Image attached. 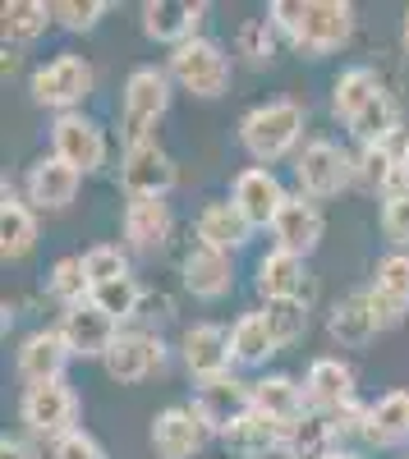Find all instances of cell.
Listing matches in <instances>:
<instances>
[{"label":"cell","instance_id":"cell-28","mask_svg":"<svg viewBox=\"0 0 409 459\" xmlns=\"http://www.w3.org/2000/svg\"><path fill=\"white\" fill-rule=\"evenodd\" d=\"M32 248H37V212L5 184V194H0V257L23 262Z\"/></svg>","mask_w":409,"mask_h":459},{"label":"cell","instance_id":"cell-5","mask_svg":"<svg viewBox=\"0 0 409 459\" xmlns=\"http://www.w3.org/2000/svg\"><path fill=\"white\" fill-rule=\"evenodd\" d=\"M170 83H179L184 92H194L203 101H216L226 97L231 88V56L221 51V42H212V37H194V42H184L170 51Z\"/></svg>","mask_w":409,"mask_h":459},{"label":"cell","instance_id":"cell-41","mask_svg":"<svg viewBox=\"0 0 409 459\" xmlns=\"http://www.w3.org/2000/svg\"><path fill=\"white\" fill-rule=\"evenodd\" d=\"M51 459H110V455H106V446L88 428H74L69 437H60L51 446Z\"/></svg>","mask_w":409,"mask_h":459},{"label":"cell","instance_id":"cell-26","mask_svg":"<svg viewBox=\"0 0 409 459\" xmlns=\"http://www.w3.org/2000/svg\"><path fill=\"white\" fill-rule=\"evenodd\" d=\"M248 239H253V221L231 198H216L198 212V244H212L221 253H239Z\"/></svg>","mask_w":409,"mask_h":459},{"label":"cell","instance_id":"cell-23","mask_svg":"<svg viewBox=\"0 0 409 459\" xmlns=\"http://www.w3.org/2000/svg\"><path fill=\"white\" fill-rule=\"evenodd\" d=\"M69 359H74V354H69L60 326L32 331V335L19 344V377L28 381V386H37V381H65Z\"/></svg>","mask_w":409,"mask_h":459},{"label":"cell","instance_id":"cell-30","mask_svg":"<svg viewBox=\"0 0 409 459\" xmlns=\"http://www.w3.org/2000/svg\"><path fill=\"white\" fill-rule=\"evenodd\" d=\"M257 294L272 299H309V266L304 257H294L285 248H272L257 262Z\"/></svg>","mask_w":409,"mask_h":459},{"label":"cell","instance_id":"cell-9","mask_svg":"<svg viewBox=\"0 0 409 459\" xmlns=\"http://www.w3.org/2000/svg\"><path fill=\"white\" fill-rule=\"evenodd\" d=\"M51 157L69 161L79 175H92L106 166V134L97 120H88L83 110H74V115H56V125H51Z\"/></svg>","mask_w":409,"mask_h":459},{"label":"cell","instance_id":"cell-14","mask_svg":"<svg viewBox=\"0 0 409 459\" xmlns=\"http://www.w3.org/2000/svg\"><path fill=\"white\" fill-rule=\"evenodd\" d=\"M179 359L189 368L194 381H216L226 377L235 354H231V331H221L216 322H198L179 335Z\"/></svg>","mask_w":409,"mask_h":459},{"label":"cell","instance_id":"cell-4","mask_svg":"<svg viewBox=\"0 0 409 459\" xmlns=\"http://www.w3.org/2000/svg\"><path fill=\"white\" fill-rule=\"evenodd\" d=\"M92 88H97V69L83 56H74V51H60L42 69H32V79H28L32 101L56 110V115H74V110L88 101Z\"/></svg>","mask_w":409,"mask_h":459},{"label":"cell","instance_id":"cell-47","mask_svg":"<svg viewBox=\"0 0 409 459\" xmlns=\"http://www.w3.org/2000/svg\"><path fill=\"white\" fill-rule=\"evenodd\" d=\"M276 459H290V455H276Z\"/></svg>","mask_w":409,"mask_h":459},{"label":"cell","instance_id":"cell-1","mask_svg":"<svg viewBox=\"0 0 409 459\" xmlns=\"http://www.w3.org/2000/svg\"><path fill=\"white\" fill-rule=\"evenodd\" d=\"M267 14L290 37V47L304 51V56L341 51L354 32V5L350 0H276Z\"/></svg>","mask_w":409,"mask_h":459},{"label":"cell","instance_id":"cell-18","mask_svg":"<svg viewBox=\"0 0 409 459\" xmlns=\"http://www.w3.org/2000/svg\"><path fill=\"white\" fill-rule=\"evenodd\" d=\"M285 188H281V179L267 170V166H248V170H239L235 175V188H231V203L253 221V230H267L276 216H281V207H285Z\"/></svg>","mask_w":409,"mask_h":459},{"label":"cell","instance_id":"cell-35","mask_svg":"<svg viewBox=\"0 0 409 459\" xmlns=\"http://www.w3.org/2000/svg\"><path fill=\"white\" fill-rule=\"evenodd\" d=\"M47 294L60 303V308H79V303L92 299L88 272H83V257H60L47 276Z\"/></svg>","mask_w":409,"mask_h":459},{"label":"cell","instance_id":"cell-6","mask_svg":"<svg viewBox=\"0 0 409 459\" xmlns=\"http://www.w3.org/2000/svg\"><path fill=\"white\" fill-rule=\"evenodd\" d=\"M19 418L32 437H47L51 446L79 428V395L69 381H37L19 395Z\"/></svg>","mask_w":409,"mask_h":459},{"label":"cell","instance_id":"cell-24","mask_svg":"<svg viewBox=\"0 0 409 459\" xmlns=\"http://www.w3.org/2000/svg\"><path fill=\"white\" fill-rule=\"evenodd\" d=\"M170 230H175V216H170L166 198H129V207H125V239L138 253H161L170 244Z\"/></svg>","mask_w":409,"mask_h":459},{"label":"cell","instance_id":"cell-21","mask_svg":"<svg viewBox=\"0 0 409 459\" xmlns=\"http://www.w3.org/2000/svg\"><path fill=\"white\" fill-rule=\"evenodd\" d=\"M221 446H226L235 459H276V455H285V423L248 409L239 423H231L226 432H221Z\"/></svg>","mask_w":409,"mask_h":459},{"label":"cell","instance_id":"cell-43","mask_svg":"<svg viewBox=\"0 0 409 459\" xmlns=\"http://www.w3.org/2000/svg\"><path fill=\"white\" fill-rule=\"evenodd\" d=\"M0 459H37V450L23 437H5V441H0Z\"/></svg>","mask_w":409,"mask_h":459},{"label":"cell","instance_id":"cell-15","mask_svg":"<svg viewBox=\"0 0 409 459\" xmlns=\"http://www.w3.org/2000/svg\"><path fill=\"white\" fill-rule=\"evenodd\" d=\"M179 276H184V290L194 299L216 303L235 290V262H231V253H221L212 244H194L179 262Z\"/></svg>","mask_w":409,"mask_h":459},{"label":"cell","instance_id":"cell-19","mask_svg":"<svg viewBox=\"0 0 409 459\" xmlns=\"http://www.w3.org/2000/svg\"><path fill=\"white\" fill-rule=\"evenodd\" d=\"M368 303H373L382 331H391L409 317V253H391L378 262L373 285H368Z\"/></svg>","mask_w":409,"mask_h":459},{"label":"cell","instance_id":"cell-40","mask_svg":"<svg viewBox=\"0 0 409 459\" xmlns=\"http://www.w3.org/2000/svg\"><path fill=\"white\" fill-rule=\"evenodd\" d=\"M83 272H88V285L97 290V285H110V281L129 276V257L116 244H97V248L83 253Z\"/></svg>","mask_w":409,"mask_h":459},{"label":"cell","instance_id":"cell-13","mask_svg":"<svg viewBox=\"0 0 409 459\" xmlns=\"http://www.w3.org/2000/svg\"><path fill=\"white\" fill-rule=\"evenodd\" d=\"M253 409V381L239 377H216V381H198V395H194V413L207 423V432H226L231 423Z\"/></svg>","mask_w":409,"mask_h":459},{"label":"cell","instance_id":"cell-11","mask_svg":"<svg viewBox=\"0 0 409 459\" xmlns=\"http://www.w3.org/2000/svg\"><path fill=\"white\" fill-rule=\"evenodd\" d=\"M203 19H207V5H198V0H147V5L138 10L143 32L152 37V42L170 47V51L194 42Z\"/></svg>","mask_w":409,"mask_h":459},{"label":"cell","instance_id":"cell-2","mask_svg":"<svg viewBox=\"0 0 409 459\" xmlns=\"http://www.w3.org/2000/svg\"><path fill=\"white\" fill-rule=\"evenodd\" d=\"M300 138H304V106L290 101V97L253 106L239 120V143L257 166H272V161L290 157V152L300 147Z\"/></svg>","mask_w":409,"mask_h":459},{"label":"cell","instance_id":"cell-10","mask_svg":"<svg viewBox=\"0 0 409 459\" xmlns=\"http://www.w3.org/2000/svg\"><path fill=\"white\" fill-rule=\"evenodd\" d=\"M101 363L120 386H138V381L166 368V340L157 331H120V340L110 344V354Z\"/></svg>","mask_w":409,"mask_h":459},{"label":"cell","instance_id":"cell-17","mask_svg":"<svg viewBox=\"0 0 409 459\" xmlns=\"http://www.w3.org/2000/svg\"><path fill=\"white\" fill-rule=\"evenodd\" d=\"M79 184H83V175L74 170L69 161L42 157V161L28 166L23 194H28V207H37V212H65L74 198H79Z\"/></svg>","mask_w":409,"mask_h":459},{"label":"cell","instance_id":"cell-44","mask_svg":"<svg viewBox=\"0 0 409 459\" xmlns=\"http://www.w3.org/2000/svg\"><path fill=\"white\" fill-rule=\"evenodd\" d=\"M400 47H405V56H409V10H405V19H400Z\"/></svg>","mask_w":409,"mask_h":459},{"label":"cell","instance_id":"cell-37","mask_svg":"<svg viewBox=\"0 0 409 459\" xmlns=\"http://www.w3.org/2000/svg\"><path fill=\"white\" fill-rule=\"evenodd\" d=\"M276 32H281V28H276L272 19H244L239 32H235V51H239L248 65L263 69V65L276 60Z\"/></svg>","mask_w":409,"mask_h":459},{"label":"cell","instance_id":"cell-7","mask_svg":"<svg viewBox=\"0 0 409 459\" xmlns=\"http://www.w3.org/2000/svg\"><path fill=\"white\" fill-rule=\"evenodd\" d=\"M294 179H300V194L318 203V198H336L359 175H354V157L341 143L313 138V143H304L300 157H294Z\"/></svg>","mask_w":409,"mask_h":459},{"label":"cell","instance_id":"cell-27","mask_svg":"<svg viewBox=\"0 0 409 459\" xmlns=\"http://www.w3.org/2000/svg\"><path fill=\"white\" fill-rule=\"evenodd\" d=\"M253 409L290 428V423H300V418L309 413V391H304L294 377H285V372L257 377V381H253Z\"/></svg>","mask_w":409,"mask_h":459},{"label":"cell","instance_id":"cell-38","mask_svg":"<svg viewBox=\"0 0 409 459\" xmlns=\"http://www.w3.org/2000/svg\"><path fill=\"white\" fill-rule=\"evenodd\" d=\"M92 303L106 313V317H116V322H129L138 317V303H143V285L134 276H120V281H110V285H97L92 290Z\"/></svg>","mask_w":409,"mask_h":459},{"label":"cell","instance_id":"cell-22","mask_svg":"<svg viewBox=\"0 0 409 459\" xmlns=\"http://www.w3.org/2000/svg\"><path fill=\"white\" fill-rule=\"evenodd\" d=\"M382 331L378 313H373V303H368V290H354L345 299L331 303V313H326V335L341 344V350H363V344H373Z\"/></svg>","mask_w":409,"mask_h":459},{"label":"cell","instance_id":"cell-3","mask_svg":"<svg viewBox=\"0 0 409 459\" xmlns=\"http://www.w3.org/2000/svg\"><path fill=\"white\" fill-rule=\"evenodd\" d=\"M166 110H170V74L157 69V65L129 69L125 92H120V134H125V147L157 138V125H161Z\"/></svg>","mask_w":409,"mask_h":459},{"label":"cell","instance_id":"cell-34","mask_svg":"<svg viewBox=\"0 0 409 459\" xmlns=\"http://www.w3.org/2000/svg\"><path fill=\"white\" fill-rule=\"evenodd\" d=\"M51 5L42 0H10L5 14H0V32H5V47H28L51 28Z\"/></svg>","mask_w":409,"mask_h":459},{"label":"cell","instance_id":"cell-45","mask_svg":"<svg viewBox=\"0 0 409 459\" xmlns=\"http://www.w3.org/2000/svg\"><path fill=\"white\" fill-rule=\"evenodd\" d=\"M322 459H359V455H350V450H331V455H322Z\"/></svg>","mask_w":409,"mask_h":459},{"label":"cell","instance_id":"cell-12","mask_svg":"<svg viewBox=\"0 0 409 459\" xmlns=\"http://www.w3.org/2000/svg\"><path fill=\"white\" fill-rule=\"evenodd\" d=\"M60 335H65V344H69L74 359H106L110 344L120 340V322L106 317L97 303L88 299V303H79V308H65Z\"/></svg>","mask_w":409,"mask_h":459},{"label":"cell","instance_id":"cell-16","mask_svg":"<svg viewBox=\"0 0 409 459\" xmlns=\"http://www.w3.org/2000/svg\"><path fill=\"white\" fill-rule=\"evenodd\" d=\"M207 423L194 413V404H170L152 418V450L161 459H194L207 446Z\"/></svg>","mask_w":409,"mask_h":459},{"label":"cell","instance_id":"cell-8","mask_svg":"<svg viewBox=\"0 0 409 459\" xmlns=\"http://www.w3.org/2000/svg\"><path fill=\"white\" fill-rule=\"evenodd\" d=\"M175 179H179L175 157H170V152H166L157 138L125 147L120 184H125V194H129V198H166L170 188H175Z\"/></svg>","mask_w":409,"mask_h":459},{"label":"cell","instance_id":"cell-46","mask_svg":"<svg viewBox=\"0 0 409 459\" xmlns=\"http://www.w3.org/2000/svg\"><path fill=\"white\" fill-rule=\"evenodd\" d=\"M405 188H409V143H405Z\"/></svg>","mask_w":409,"mask_h":459},{"label":"cell","instance_id":"cell-32","mask_svg":"<svg viewBox=\"0 0 409 459\" xmlns=\"http://www.w3.org/2000/svg\"><path fill=\"white\" fill-rule=\"evenodd\" d=\"M354 138H359V147H378V143H396V134H400V106H396V97L382 88L373 101H368L354 120L345 125Z\"/></svg>","mask_w":409,"mask_h":459},{"label":"cell","instance_id":"cell-20","mask_svg":"<svg viewBox=\"0 0 409 459\" xmlns=\"http://www.w3.org/2000/svg\"><path fill=\"white\" fill-rule=\"evenodd\" d=\"M322 230H326V221H322L318 203L304 198V194H290L285 207H281V216L272 221L276 248H285V253H294V257H309V253L322 244Z\"/></svg>","mask_w":409,"mask_h":459},{"label":"cell","instance_id":"cell-42","mask_svg":"<svg viewBox=\"0 0 409 459\" xmlns=\"http://www.w3.org/2000/svg\"><path fill=\"white\" fill-rule=\"evenodd\" d=\"M382 235L396 248H409V194L382 198Z\"/></svg>","mask_w":409,"mask_h":459},{"label":"cell","instance_id":"cell-25","mask_svg":"<svg viewBox=\"0 0 409 459\" xmlns=\"http://www.w3.org/2000/svg\"><path fill=\"white\" fill-rule=\"evenodd\" d=\"M304 391H309V409L336 413V409L354 404V368L341 359H313L309 377H304Z\"/></svg>","mask_w":409,"mask_h":459},{"label":"cell","instance_id":"cell-36","mask_svg":"<svg viewBox=\"0 0 409 459\" xmlns=\"http://www.w3.org/2000/svg\"><path fill=\"white\" fill-rule=\"evenodd\" d=\"M263 317H267L276 344L285 350V344L304 340V331H309V299H272L263 308Z\"/></svg>","mask_w":409,"mask_h":459},{"label":"cell","instance_id":"cell-33","mask_svg":"<svg viewBox=\"0 0 409 459\" xmlns=\"http://www.w3.org/2000/svg\"><path fill=\"white\" fill-rule=\"evenodd\" d=\"M382 92V79L368 65H350V69H341V79H336V88H331V110H336V120H354V115L368 106Z\"/></svg>","mask_w":409,"mask_h":459},{"label":"cell","instance_id":"cell-31","mask_svg":"<svg viewBox=\"0 0 409 459\" xmlns=\"http://www.w3.org/2000/svg\"><path fill=\"white\" fill-rule=\"evenodd\" d=\"M231 354H235L239 368H263L272 354H281V344H276V335H272L263 313H244L231 326Z\"/></svg>","mask_w":409,"mask_h":459},{"label":"cell","instance_id":"cell-29","mask_svg":"<svg viewBox=\"0 0 409 459\" xmlns=\"http://www.w3.org/2000/svg\"><path fill=\"white\" fill-rule=\"evenodd\" d=\"M363 441L378 450L409 446V391H387L378 404H368V428Z\"/></svg>","mask_w":409,"mask_h":459},{"label":"cell","instance_id":"cell-39","mask_svg":"<svg viewBox=\"0 0 409 459\" xmlns=\"http://www.w3.org/2000/svg\"><path fill=\"white\" fill-rule=\"evenodd\" d=\"M106 14H110L106 0H56V5H51V19L65 32H92Z\"/></svg>","mask_w":409,"mask_h":459}]
</instances>
